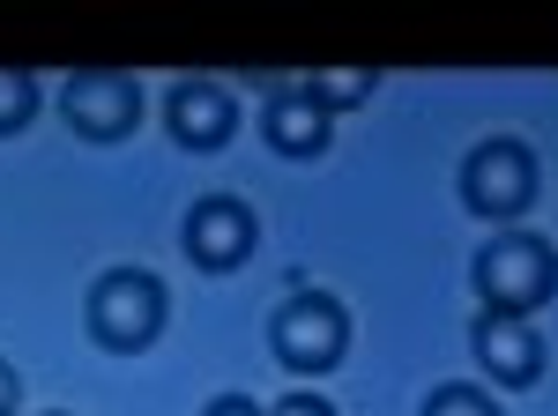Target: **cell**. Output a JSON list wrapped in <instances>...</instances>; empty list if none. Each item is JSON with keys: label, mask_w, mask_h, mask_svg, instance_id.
Returning <instances> with one entry per match:
<instances>
[{"label": "cell", "mask_w": 558, "mask_h": 416, "mask_svg": "<svg viewBox=\"0 0 558 416\" xmlns=\"http://www.w3.org/2000/svg\"><path fill=\"white\" fill-rule=\"evenodd\" d=\"M268 350H276V365L299 379H320L336 372L350 357V313L336 291H291L276 305V320H268Z\"/></svg>", "instance_id": "1"}, {"label": "cell", "mask_w": 558, "mask_h": 416, "mask_svg": "<svg viewBox=\"0 0 558 416\" xmlns=\"http://www.w3.org/2000/svg\"><path fill=\"white\" fill-rule=\"evenodd\" d=\"M476 297H484V313L529 320L536 305L558 297V253L536 231H499L492 246L476 253Z\"/></svg>", "instance_id": "2"}, {"label": "cell", "mask_w": 558, "mask_h": 416, "mask_svg": "<svg viewBox=\"0 0 558 416\" xmlns=\"http://www.w3.org/2000/svg\"><path fill=\"white\" fill-rule=\"evenodd\" d=\"M89 334L97 350H120V357H142L157 334H165V283L149 268H105L89 283Z\"/></svg>", "instance_id": "3"}, {"label": "cell", "mask_w": 558, "mask_h": 416, "mask_svg": "<svg viewBox=\"0 0 558 416\" xmlns=\"http://www.w3.org/2000/svg\"><path fill=\"white\" fill-rule=\"evenodd\" d=\"M536 149L514 142V134H492V142H476L470 157H462V208L484 216V223H514L529 216L536 201Z\"/></svg>", "instance_id": "4"}, {"label": "cell", "mask_w": 558, "mask_h": 416, "mask_svg": "<svg viewBox=\"0 0 558 416\" xmlns=\"http://www.w3.org/2000/svg\"><path fill=\"white\" fill-rule=\"evenodd\" d=\"M60 112L89 142H120V134L142 126V83L134 75H105V68H83V75L60 83Z\"/></svg>", "instance_id": "5"}, {"label": "cell", "mask_w": 558, "mask_h": 416, "mask_svg": "<svg viewBox=\"0 0 558 416\" xmlns=\"http://www.w3.org/2000/svg\"><path fill=\"white\" fill-rule=\"evenodd\" d=\"M186 253H194V268H209V276H223V268H239L246 253L260 246V223L254 208L239 201V194H209V201L186 208Z\"/></svg>", "instance_id": "6"}, {"label": "cell", "mask_w": 558, "mask_h": 416, "mask_svg": "<svg viewBox=\"0 0 558 416\" xmlns=\"http://www.w3.org/2000/svg\"><path fill=\"white\" fill-rule=\"evenodd\" d=\"M165 126H172L179 149L209 157V149H223V142L239 134V97L223 83H209V75H186V83H172V97H165Z\"/></svg>", "instance_id": "7"}, {"label": "cell", "mask_w": 558, "mask_h": 416, "mask_svg": "<svg viewBox=\"0 0 558 416\" xmlns=\"http://www.w3.org/2000/svg\"><path fill=\"white\" fill-rule=\"evenodd\" d=\"M476 365L492 372V387H536V372H544V334L529 328V320L484 313L476 320Z\"/></svg>", "instance_id": "8"}, {"label": "cell", "mask_w": 558, "mask_h": 416, "mask_svg": "<svg viewBox=\"0 0 558 416\" xmlns=\"http://www.w3.org/2000/svg\"><path fill=\"white\" fill-rule=\"evenodd\" d=\"M260 134H268V149L276 157H320L328 149V112L305 97V89H276L268 97V112H260Z\"/></svg>", "instance_id": "9"}, {"label": "cell", "mask_w": 558, "mask_h": 416, "mask_svg": "<svg viewBox=\"0 0 558 416\" xmlns=\"http://www.w3.org/2000/svg\"><path fill=\"white\" fill-rule=\"evenodd\" d=\"M299 89L328 112V120H336V112H350V105H365V97L380 89V75H373V68H357V75H305Z\"/></svg>", "instance_id": "10"}, {"label": "cell", "mask_w": 558, "mask_h": 416, "mask_svg": "<svg viewBox=\"0 0 558 416\" xmlns=\"http://www.w3.org/2000/svg\"><path fill=\"white\" fill-rule=\"evenodd\" d=\"M45 89L38 75H23V68H0V134H23V126L38 120Z\"/></svg>", "instance_id": "11"}, {"label": "cell", "mask_w": 558, "mask_h": 416, "mask_svg": "<svg viewBox=\"0 0 558 416\" xmlns=\"http://www.w3.org/2000/svg\"><path fill=\"white\" fill-rule=\"evenodd\" d=\"M425 416H499V402L484 387H432Z\"/></svg>", "instance_id": "12"}, {"label": "cell", "mask_w": 558, "mask_h": 416, "mask_svg": "<svg viewBox=\"0 0 558 416\" xmlns=\"http://www.w3.org/2000/svg\"><path fill=\"white\" fill-rule=\"evenodd\" d=\"M268 416H336V402H328V394H313V387H291Z\"/></svg>", "instance_id": "13"}, {"label": "cell", "mask_w": 558, "mask_h": 416, "mask_svg": "<svg viewBox=\"0 0 558 416\" xmlns=\"http://www.w3.org/2000/svg\"><path fill=\"white\" fill-rule=\"evenodd\" d=\"M202 416H268V409H260L254 394H216V402H209Z\"/></svg>", "instance_id": "14"}, {"label": "cell", "mask_w": 558, "mask_h": 416, "mask_svg": "<svg viewBox=\"0 0 558 416\" xmlns=\"http://www.w3.org/2000/svg\"><path fill=\"white\" fill-rule=\"evenodd\" d=\"M0 416H15V372L0 365Z\"/></svg>", "instance_id": "15"}, {"label": "cell", "mask_w": 558, "mask_h": 416, "mask_svg": "<svg viewBox=\"0 0 558 416\" xmlns=\"http://www.w3.org/2000/svg\"><path fill=\"white\" fill-rule=\"evenodd\" d=\"M52 416H68V409H52Z\"/></svg>", "instance_id": "16"}]
</instances>
